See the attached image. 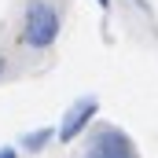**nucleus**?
Returning <instances> with one entry per match:
<instances>
[{"label":"nucleus","instance_id":"1","mask_svg":"<svg viewBox=\"0 0 158 158\" xmlns=\"http://www.w3.org/2000/svg\"><path fill=\"white\" fill-rule=\"evenodd\" d=\"M63 30V19H59V7L52 0H26V11H22V30L19 40L33 52H48Z\"/></svg>","mask_w":158,"mask_h":158},{"label":"nucleus","instance_id":"2","mask_svg":"<svg viewBox=\"0 0 158 158\" xmlns=\"http://www.w3.org/2000/svg\"><path fill=\"white\" fill-rule=\"evenodd\" d=\"M96 114H99V96H81V99H74L66 107L63 121H59V129H55V140L59 143H74L77 136L88 132V125L96 121Z\"/></svg>","mask_w":158,"mask_h":158},{"label":"nucleus","instance_id":"3","mask_svg":"<svg viewBox=\"0 0 158 158\" xmlns=\"http://www.w3.org/2000/svg\"><path fill=\"white\" fill-rule=\"evenodd\" d=\"M85 158H140V155H136L132 140L121 132L118 125H99V129L88 136Z\"/></svg>","mask_w":158,"mask_h":158},{"label":"nucleus","instance_id":"4","mask_svg":"<svg viewBox=\"0 0 158 158\" xmlns=\"http://www.w3.org/2000/svg\"><path fill=\"white\" fill-rule=\"evenodd\" d=\"M55 140V129L52 125H40V129H33V132H26V136H19V151H26V155H37V151H44L48 143Z\"/></svg>","mask_w":158,"mask_h":158},{"label":"nucleus","instance_id":"5","mask_svg":"<svg viewBox=\"0 0 158 158\" xmlns=\"http://www.w3.org/2000/svg\"><path fill=\"white\" fill-rule=\"evenodd\" d=\"M0 158H19V147H0Z\"/></svg>","mask_w":158,"mask_h":158},{"label":"nucleus","instance_id":"6","mask_svg":"<svg viewBox=\"0 0 158 158\" xmlns=\"http://www.w3.org/2000/svg\"><path fill=\"white\" fill-rule=\"evenodd\" d=\"M96 4H99L103 11H110V7H114V0H96Z\"/></svg>","mask_w":158,"mask_h":158},{"label":"nucleus","instance_id":"7","mask_svg":"<svg viewBox=\"0 0 158 158\" xmlns=\"http://www.w3.org/2000/svg\"><path fill=\"white\" fill-rule=\"evenodd\" d=\"M4 74H7V59L0 55V77H4Z\"/></svg>","mask_w":158,"mask_h":158}]
</instances>
